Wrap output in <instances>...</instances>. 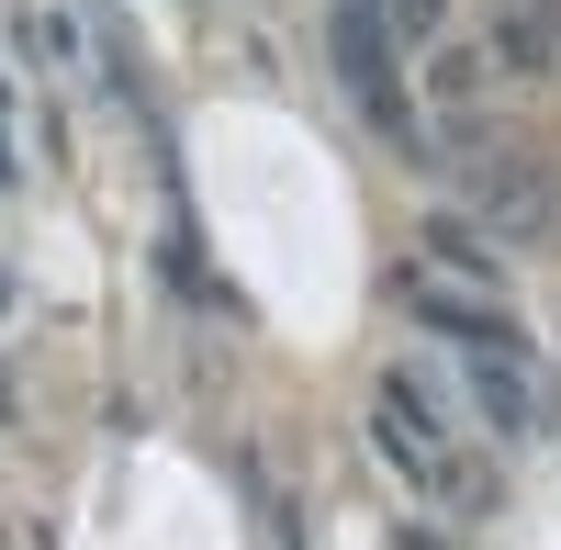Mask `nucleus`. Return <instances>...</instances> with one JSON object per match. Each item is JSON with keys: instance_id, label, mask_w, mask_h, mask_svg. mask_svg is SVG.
I'll list each match as a JSON object with an SVG mask.
<instances>
[{"instance_id": "nucleus-1", "label": "nucleus", "mask_w": 561, "mask_h": 550, "mask_svg": "<svg viewBox=\"0 0 561 550\" xmlns=\"http://www.w3.org/2000/svg\"><path fill=\"white\" fill-rule=\"evenodd\" d=\"M325 45H337V90L393 135V147H427L415 135V113H404V79H393V12L382 0H337V23H325Z\"/></svg>"}, {"instance_id": "nucleus-2", "label": "nucleus", "mask_w": 561, "mask_h": 550, "mask_svg": "<svg viewBox=\"0 0 561 550\" xmlns=\"http://www.w3.org/2000/svg\"><path fill=\"white\" fill-rule=\"evenodd\" d=\"M460 371H472V404L494 416V438H505V449H539V438H550V382L528 371L517 326H483V337H460Z\"/></svg>"}, {"instance_id": "nucleus-3", "label": "nucleus", "mask_w": 561, "mask_h": 550, "mask_svg": "<svg viewBox=\"0 0 561 550\" xmlns=\"http://www.w3.org/2000/svg\"><path fill=\"white\" fill-rule=\"evenodd\" d=\"M427 270H449V282L494 293V282H505V248L483 237V225H460V214H449V225H427Z\"/></svg>"}, {"instance_id": "nucleus-4", "label": "nucleus", "mask_w": 561, "mask_h": 550, "mask_svg": "<svg viewBox=\"0 0 561 550\" xmlns=\"http://www.w3.org/2000/svg\"><path fill=\"white\" fill-rule=\"evenodd\" d=\"M382 12H393V34H415V45H427V34L449 23V0H382Z\"/></svg>"}, {"instance_id": "nucleus-5", "label": "nucleus", "mask_w": 561, "mask_h": 550, "mask_svg": "<svg viewBox=\"0 0 561 550\" xmlns=\"http://www.w3.org/2000/svg\"><path fill=\"white\" fill-rule=\"evenodd\" d=\"M0 180H12V158H0Z\"/></svg>"}]
</instances>
